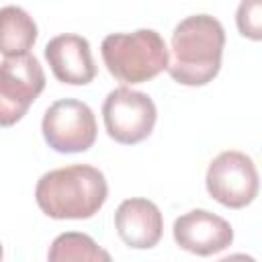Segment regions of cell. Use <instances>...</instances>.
<instances>
[{
	"mask_svg": "<svg viewBox=\"0 0 262 262\" xmlns=\"http://www.w3.org/2000/svg\"><path fill=\"white\" fill-rule=\"evenodd\" d=\"M225 47L223 25L209 14H192L180 20L172 33L168 74L182 86H205L221 68Z\"/></svg>",
	"mask_w": 262,
	"mask_h": 262,
	"instance_id": "1",
	"label": "cell"
},
{
	"mask_svg": "<svg viewBox=\"0 0 262 262\" xmlns=\"http://www.w3.org/2000/svg\"><path fill=\"white\" fill-rule=\"evenodd\" d=\"M108 196L104 174L88 164H74L43 174L35 188L39 209L51 219H90Z\"/></svg>",
	"mask_w": 262,
	"mask_h": 262,
	"instance_id": "2",
	"label": "cell"
},
{
	"mask_svg": "<svg viewBox=\"0 0 262 262\" xmlns=\"http://www.w3.org/2000/svg\"><path fill=\"white\" fill-rule=\"evenodd\" d=\"M100 53L108 74L123 84H141L156 78L166 70L170 57L164 37L154 29L106 35Z\"/></svg>",
	"mask_w": 262,
	"mask_h": 262,
	"instance_id": "3",
	"label": "cell"
},
{
	"mask_svg": "<svg viewBox=\"0 0 262 262\" xmlns=\"http://www.w3.org/2000/svg\"><path fill=\"white\" fill-rule=\"evenodd\" d=\"M45 88V72L31 53L0 63V127L18 123Z\"/></svg>",
	"mask_w": 262,
	"mask_h": 262,
	"instance_id": "4",
	"label": "cell"
},
{
	"mask_svg": "<svg viewBox=\"0 0 262 262\" xmlns=\"http://www.w3.org/2000/svg\"><path fill=\"white\" fill-rule=\"evenodd\" d=\"M156 104L154 100L139 90L119 86L111 90L102 104L104 129L111 139L133 145L147 139L156 125Z\"/></svg>",
	"mask_w": 262,
	"mask_h": 262,
	"instance_id": "5",
	"label": "cell"
},
{
	"mask_svg": "<svg viewBox=\"0 0 262 262\" xmlns=\"http://www.w3.org/2000/svg\"><path fill=\"white\" fill-rule=\"evenodd\" d=\"M41 131L51 149L59 154H80L96 141V119L86 102L61 98L45 111Z\"/></svg>",
	"mask_w": 262,
	"mask_h": 262,
	"instance_id": "6",
	"label": "cell"
},
{
	"mask_svg": "<svg viewBox=\"0 0 262 262\" xmlns=\"http://www.w3.org/2000/svg\"><path fill=\"white\" fill-rule=\"evenodd\" d=\"M207 190L223 207L242 209L250 205L260 188L258 170L250 156L242 151H221L207 170Z\"/></svg>",
	"mask_w": 262,
	"mask_h": 262,
	"instance_id": "7",
	"label": "cell"
},
{
	"mask_svg": "<svg viewBox=\"0 0 262 262\" xmlns=\"http://www.w3.org/2000/svg\"><path fill=\"white\" fill-rule=\"evenodd\" d=\"M174 242L196 256H211L217 252H223L233 242V229L231 225L205 209H194L184 215H180L174 221L172 227Z\"/></svg>",
	"mask_w": 262,
	"mask_h": 262,
	"instance_id": "8",
	"label": "cell"
},
{
	"mask_svg": "<svg viewBox=\"0 0 262 262\" xmlns=\"http://www.w3.org/2000/svg\"><path fill=\"white\" fill-rule=\"evenodd\" d=\"M45 59L53 76L72 86L90 84L96 76L90 43L80 35H57L45 45Z\"/></svg>",
	"mask_w": 262,
	"mask_h": 262,
	"instance_id": "9",
	"label": "cell"
},
{
	"mask_svg": "<svg viewBox=\"0 0 262 262\" xmlns=\"http://www.w3.org/2000/svg\"><path fill=\"white\" fill-rule=\"evenodd\" d=\"M115 227L129 248L149 250L162 239L164 219L156 203L147 199H127L115 211Z\"/></svg>",
	"mask_w": 262,
	"mask_h": 262,
	"instance_id": "10",
	"label": "cell"
},
{
	"mask_svg": "<svg viewBox=\"0 0 262 262\" xmlns=\"http://www.w3.org/2000/svg\"><path fill=\"white\" fill-rule=\"evenodd\" d=\"M37 41V25L27 10L18 6L0 8V53L14 57L29 53Z\"/></svg>",
	"mask_w": 262,
	"mask_h": 262,
	"instance_id": "11",
	"label": "cell"
},
{
	"mask_svg": "<svg viewBox=\"0 0 262 262\" xmlns=\"http://www.w3.org/2000/svg\"><path fill=\"white\" fill-rule=\"evenodd\" d=\"M47 258L51 262H108L111 254L98 248V244L90 235L68 231L53 239Z\"/></svg>",
	"mask_w": 262,
	"mask_h": 262,
	"instance_id": "12",
	"label": "cell"
},
{
	"mask_svg": "<svg viewBox=\"0 0 262 262\" xmlns=\"http://www.w3.org/2000/svg\"><path fill=\"white\" fill-rule=\"evenodd\" d=\"M237 29L252 41L262 39V0H242L235 14Z\"/></svg>",
	"mask_w": 262,
	"mask_h": 262,
	"instance_id": "13",
	"label": "cell"
},
{
	"mask_svg": "<svg viewBox=\"0 0 262 262\" xmlns=\"http://www.w3.org/2000/svg\"><path fill=\"white\" fill-rule=\"evenodd\" d=\"M2 256H4V252H2V246H0V260H2Z\"/></svg>",
	"mask_w": 262,
	"mask_h": 262,
	"instance_id": "14",
	"label": "cell"
}]
</instances>
